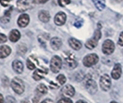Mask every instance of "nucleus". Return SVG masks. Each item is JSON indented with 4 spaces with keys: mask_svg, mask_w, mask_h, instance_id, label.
I'll use <instances>...</instances> for the list:
<instances>
[{
    "mask_svg": "<svg viewBox=\"0 0 123 103\" xmlns=\"http://www.w3.org/2000/svg\"><path fill=\"white\" fill-rule=\"evenodd\" d=\"M110 103H117V102H116V101H112V102H110Z\"/></svg>",
    "mask_w": 123,
    "mask_h": 103,
    "instance_id": "obj_40",
    "label": "nucleus"
},
{
    "mask_svg": "<svg viewBox=\"0 0 123 103\" xmlns=\"http://www.w3.org/2000/svg\"><path fill=\"white\" fill-rule=\"evenodd\" d=\"M98 62V56L95 54H88L84 57L83 59V65L87 67H91L94 65L96 63Z\"/></svg>",
    "mask_w": 123,
    "mask_h": 103,
    "instance_id": "obj_4",
    "label": "nucleus"
},
{
    "mask_svg": "<svg viewBox=\"0 0 123 103\" xmlns=\"http://www.w3.org/2000/svg\"><path fill=\"white\" fill-rule=\"evenodd\" d=\"M5 103H17V101H16V99H15L13 97H11V96H7V97L6 98V101H5Z\"/></svg>",
    "mask_w": 123,
    "mask_h": 103,
    "instance_id": "obj_28",
    "label": "nucleus"
},
{
    "mask_svg": "<svg viewBox=\"0 0 123 103\" xmlns=\"http://www.w3.org/2000/svg\"><path fill=\"white\" fill-rule=\"evenodd\" d=\"M11 53V49L10 47L6 46V45H2L0 46V58H6Z\"/></svg>",
    "mask_w": 123,
    "mask_h": 103,
    "instance_id": "obj_13",
    "label": "nucleus"
},
{
    "mask_svg": "<svg viewBox=\"0 0 123 103\" xmlns=\"http://www.w3.org/2000/svg\"><path fill=\"white\" fill-rule=\"evenodd\" d=\"M56 80H57L58 84L60 86L64 85L65 82H66V76H65L64 75H58V76L56 77Z\"/></svg>",
    "mask_w": 123,
    "mask_h": 103,
    "instance_id": "obj_24",
    "label": "nucleus"
},
{
    "mask_svg": "<svg viewBox=\"0 0 123 103\" xmlns=\"http://www.w3.org/2000/svg\"><path fill=\"white\" fill-rule=\"evenodd\" d=\"M65 64L67 65V66L68 68H71V69L75 68V67L77 66V65H78L77 64V61L74 59V57H71V55L65 58Z\"/></svg>",
    "mask_w": 123,
    "mask_h": 103,
    "instance_id": "obj_17",
    "label": "nucleus"
},
{
    "mask_svg": "<svg viewBox=\"0 0 123 103\" xmlns=\"http://www.w3.org/2000/svg\"><path fill=\"white\" fill-rule=\"evenodd\" d=\"M46 73H47V69H37V70L34 71V73L32 75V77H33L34 80L39 81L45 76Z\"/></svg>",
    "mask_w": 123,
    "mask_h": 103,
    "instance_id": "obj_11",
    "label": "nucleus"
},
{
    "mask_svg": "<svg viewBox=\"0 0 123 103\" xmlns=\"http://www.w3.org/2000/svg\"><path fill=\"white\" fill-rule=\"evenodd\" d=\"M76 103H87L86 101H84V100H78Z\"/></svg>",
    "mask_w": 123,
    "mask_h": 103,
    "instance_id": "obj_38",
    "label": "nucleus"
},
{
    "mask_svg": "<svg viewBox=\"0 0 123 103\" xmlns=\"http://www.w3.org/2000/svg\"><path fill=\"white\" fill-rule=\"evenodd\" d=\"M6 40H7V38L5 34H2V33H0V43H4L6 42Z\"/></svg>",
    "mask_w": 123,
    "mask_h": 103,
    "instance_id": "obj_30",
    "label": "nucleus"
},
{
    "mask_svg": "<svg viewBox=\"0 0 123 103\" xmlns=\"http://www.w3.org/2000/svg\"><path fill=\"white\" fill-rule=\"evenodd\" d=\"M50 45H51V47L53 50H55V51H57V50H59L60 47H61L62 45V41L59 39V38H52L51 39V41H50Z\"/></svg>",
    "mask_w": 123,
    "mask_h": 103,
    "instance_id": "obj_12",
    "label": "nucleus"
},
{
    "mask_svg": "<svg viewBox=\"0 0 123 103\" xmlns=\"http://www.w3.org/2000/svg\"><path fill=\"white\" fill-rule=\"evenodd\" d=\"M62 60L59 56H54L50 61V68L53 73H58L61 69Z\"/></svg>",
    "mask_w": 123,
    "mask_h": 103,
    "instance_id": "obj_2",
    "label": "nucleus"
},
{
    "mask_svg": "<svg viewBox=\"0 0 123 103\" xmlns=\"http://www.w3.org/2000/svg\"><path fill=\"white\" fill-rule=\"evenodd\" d=\"M68 43H69V46L72 49L78 51L81 48V43H80V41H78L77 39H74V38H70L68 40Z\"/></svg>",
    "mask_w": 123,
    "mask_h": 103,
    "instance_id": "obj_15",
    "label": "nucleus"
},
{
    "mask_svg": "<svg viewBox=\"0 0 123 103\" xmlns=\"http://www.w3.org/2000/svg\"><path fill=\"white\" fill-rule=\"evenodd\" d=\"M85 87L91 94H94L97 90V85L93 79H87L85 82Z\"/></svg>",
    "mask_w": 123,
    "mask_h": 103,
    "instance_id": "obj_6",
    "label": "nucleus"
},
{
    "mask_svg": "<svg viewBox=\"0 0 123 103\" xmlns=\"http://www.w3.org/2000/svg\"><path fill=\"white\" fill-rule=\"evenodd\" d=\"M41 103H53V101H52L51 99H48V98H47V99H44V100H43Z\"/></svg>",
    "mask_w": 123,
    "mask_h": 103,
    "instance_id": "obj_35",
    "label": "nucleus"
},
{
    "mask_svg": "<svg viewBox=\"0 0 123 103\" xmlns=\"http://www.w3.org/2000/svg\"><path fill=\"white\" fill-rule=\"evenodd\" d=\"M0 103H4V98L0 94Z\"/></svg>",
    "mask_w": 123,
    "mask_h": 103,
    "instance_id": "obj_37",
    "label": "nucleus"
},
{
    "mask_svg": "<svg viewBox=\"0 0 123 103\" xmlns=\"http://www.w3.org/2000/svg\"><path fill=\"white\" fill-rule=\"evenodd\" d=\"M39 98H40V96H36V98H33V99H32V101H33V103H38V100H39Z\"/></svg>",
    "mask_w": 123,
    "mask_h": 103,
    "instance_id": "obj_36",
    "label": "nucleus"
},
{
    "mask_svg": "<svg viewBox=\"0 0 123 103\" xmlns=\"http://www.w3.org/2000/svg\"><path fill=\"white\" fill-rule=\"evenodd\" d=\"M118 44L120 46H123V31L120 33V36H119V40H118Z\"/></svg>",
    "mask_w": 123,
    "mask_h": 103,
    "instance_id": "obj_32",
    "label": "nucleus"
},
{
    "mask_svg": "<svg viewBox=\"0 0 123 103\" xmlns=\"http://www.w3.org/2000/svg\"><path fill=\"white\" fill-rule=\"evenodd\" d=\"M38 17H39V19L42 21V22H44V23H46V22H48L50 19V14L48 11H46V10H42V11H40L39 14H38Z\"/></svg>",
    "mask_w": 123,
    "mask_h": 103,
    "instance_id": "obj_16",
    "label": "nucleus"
},
{
    "mask_svg": "<svg viewBox=\"0 0 123 103\" xmlns=\"http://www.w3.org/2000/svg\"><path fill=\"white\" fill-rule=\"evenodd\" d=\"M11 10H12V7H10L7 11L5 12V15L1 18V22H3V23H7V22H9V20H10V12H11Z\"/></svg>",
    "mask_w": 123,
    "mask_h": 103,
    "instance_id": "obj_23",
    "label": "nucleus"
},
{
    "mask_svg": "<svg viewBox=\"0 0 123 103\" xmlns=\"http://www.w3.org/2000/svg\"><path fill=\"white\" fill-rule=\"evenodd\" d=\"M48 0H32L33 3H37V4H43V3H46Z\"/></svg>",
    "mask_w": 123,
    "mask_h": 103,
    "instance_id": "obj_33",
    "label": "nucleus"
},
{
    "mask_svg": "<svg viewBox=\"0 0 123 103\" xmlns=\"http://www.w3.org/2000/svg\"><path fill=\"white\" fill-rule=\"evenodd\" d=\"M10 1H11V0H0V3H1V5L3 6H6Z\"/></svg>",
    "mask_w": 123,
    "mask_h": 103,
    "instance_id": "obj_31",
    "label": "nucleus"
},
{
    "mask_svg": "<svg viewBox=\"0 0 123 103\" xmlns=\"http://www.w3.org/2000/svg\"><path fill=\"white\" fill-rule=\"evenodd\" d=\"M10 85H11V87H12V89L14 90L15 93H17L18 95L23 93V91H24V83H23V81L21 79L17 78V77L13 78Z\"/></svg>",
    "mask_w": 123,
    "mask_h": 103,
    "instance_id": "obj_1",
    "label": "nucleus"
},
{
    "mask_svg": "<svg viewBox=\"0 0 123 103\" xmlns=\"http://www.w3.org/2000/svg\"><path fill=\"white\" fill-rule=\"evenodd\" d=\"M96 41H98L99 39L101 38V31H100V30L99 29H97V30H95V32H94V37H93Z\"/></svg>",
    "mask_w": 123,
    "mask_h": 103,
    "instance_id": "obj_29",
    "label": "nucleus"
},
{
    "mask_svg": "<svg viewBox=\"0 0 123 103\" xmlns=\"http://www.w3.org/2000/svg\"><path fill=\"white\" fill-rule=\"evenodd\" d=\"M12 67L14 71L18 74H21L23 72V64L18 60H15L12 64Z\"/></svg>",
    "mask_w": 123,
    "mask_h": 103,
    "instance_id": "obj_14",
    "label": "nucleus"
},
{
    "mask_svg": "<svg viewBox=\"0 0 123 103\" xmlns=\"http://www.w3.org/2000/svg\"><path fill=\"white\" fill-rule=\"evenodd\" d=\"M92 2H93L95 7H96L98 10H103L105 7V4L104 0H92Z\"/></svg>",
    "mask_w": 123,
    "mask_h": 103,
    "instance_id": "obj_21",
    "label": "nucleus"
},
{
    "mask_svg": "<svg viewBox=\"0 0 123 103\" xmlns=\"http://www.w3.org/2000/svg\"><path fill=\"white\" fill-rule=\"evenodd\" d=\"M57 2L60 6H65L70 3V0H57Z\"/></svg>",
    "mask_w": 123,
    "mask_h": 103,
    "instance_id": "obj_26",
    "label": "nucleus"
},
{
    "mask_svg": "<svg viewBox=\"0 0 123 103\" xmlns=\"http://www.w3.org/2000/svg\"><path fill=\"white\" fill-rule=\"evenodd\" d=\"M30 22V17L27 14H22L18 19V25L21 28H24Z\"/></svg>",
    "mask_w": 123,
    "mask_h": 103,
    "instance_id": "obj_9",
    "label": "nucleus"
},
{
    "mask_svg": "<svg viewBox=\"0 0 123 103\" xmlns=\"http://www.w3.org/2000/svg\"><path fill=\"white\" fill-rule=\"evenodd\" d=\"M47 91H48L47 87H45V85H43V84H40L36 88V92L39 95H44V94L47 93Z\"/></svg>",
    "mask_w": 123,
    "mask_h": 103,
    "instance_id": "obj_22",
    "label": "nucleus"
},
{
    "mask_svg": "<svg viewBox=\"0 0 123 103\" xmlns=\"http://www.w3.org/2000/svg\"><path fill=\"white\" fill-rule=\"evenodd\" d=\"M20 38V33L19 31L17 30H12L9 33V40L12 42V43H16L18 42Z\"/></svg>",
    "mask_w": 123,
    "mask_h": 103,
    "instance_id": "obj_19",
    "label": "nucleus"
},
{
    "mask_svg": "<svg viewBox=\"0 0 123 103\" xmlns=\"http://www.w3.org/2000/svg\"><path fill=\"white\" fill-rule=\"evenodd\" d=\"M100 87L103 90L107 91L111 87V79L110 76L108 75H103L101 77H100Z\"/></svg>",
    "mask_w": 123,
    "mask_h": 103,
    "instance_id": "obj_5",
    "label": "nucleus"
},
{
    "mask_svg": "<svg viewBox=\"0 0 123 103\" xmlns=\"http://www.w3.org/2000/svg\"><path fill=\"white\" fill-rule=\"evenodd\" d=\"M57 103H73L72 102V100L70 99V98H63L61 99H59Z\"/></svg>",
    "mask_w": 123,
    "mask_h": 103,
    "instance_id": "obj_27",
    "label": "nucleus"
},
{
    "mask_svg": "<svg viewBox=\"0 0 123 103\" xmlns=\"http://www.w3.org/2000/svg\"><path fill=\"white\" fill-rule=\"evenodd\" d=\"M21 103H28V101H26V100H23V101H22Z\"/></svg>",
    "mask_w": 123,
    "mask_h": 103,
    "instance_id": "obj_39",
    "label": "nucleus"
},
{
    "mask_svg": "<svg viewBox=\"0 0 123 103\" xmlns=\"http://www.w3.org/2000/svg\"><path fill=\"white\" fill-rule=\"evenodd\" d=\"M27 66H28L29 69H31V70H33V69L35 68V65H34V63H31V57L27 60Z\"/></svg>",
    "mask_w": 123,
    "mask_h": 103,
    "instance_id": "obj_25",
    "label": "nucleus"
},
{
    "mask_svg": "<svg viewBox=\"0 0 123 103\" xmlns=\"http://www.w3.org/2000/svg\"><path fill=\"white\" fill-rule=\"evenodd\" d=\"M102 51L105 54L107 55L113 54V52L115 51V43L111 40H105L102 46Z\"/></svg>",
    "mask_w": 123,
    "mask_h": 103,
    "instance_id": "obj_3",
    "label": "nucleus"
},
{
    "mask_svg": "<svg viewBox=\"0 0 123 103\" xmlns=\"http://www.w3.org/2000/svg\"><path fill=\"white\" fill-rule=\"evenodd\" d=\"M74 25H75L76 28H80L81 25H82V22H81V20H80V21H76V22L74 23Z\"/></svg>",
    "mask_w": 123,
    "mask_h": 103,
    "instance_id": "obj_34",
    "label": "nucleus"
},
{
    "mask_svg": "<svg viewBox=\"0 0 123 103\" xmlns=\"http://www.w3.org/2000/svg\"><path fill=\"white\" fill-rule=\"evenodd\" d=\"M121 73H122V68H121L120 64H116L111 73L112 77L114 79H118L121 76Z\"/></svg>",
    "mask_w": 123,
    "mask_h": 103,
    "instance_id": "obj_8",
    "label": "nucleus"
},
{
    "mask_svg": "<svg viewBox=\"0 0 123 103\" xmlns=\"http://www.w3.org/2000/svg\"><path fill=\"white\" fill-rule=\"evenodd\" d=\"M97 42H98V41H96L94 38L90 39V40H88V41L86 42L85 46H86L87 49L92 50V49H93V48H95V47H96V45H97Z\"/></svg>",
    "mask_w": 123,
    "mask_h": 103,
    "instance_id": "obj_20",
    "label": "nucleus"
},
{
    "mask_svg": "<svg viewBox=\"0 0 123 103\" xmlns=\"http://www.w3.org/2000/svg\"><path fill=\"white\" fill-rule=\"evenodd\" d=\"M67 15L64 12H58L55 16V23L58 26H61L66 22Z\"/></svg>",
    "mask_w": 123,
    "mask_h": 103,
    "instance_id": "obj_7",
    "label": "nucleus"
},
{
    "mask_svg": "<svg viewBox=\"0 0 123 103\" xmlns=\"http://www.w3.org/2000/svg\"><path fill=\"white\" fill-rule=\"evenodd\" d=\"M17 6L19 11H25L29 7V3L27 0H18L17 1Z\"/></svg>",
    "mask_w": 123,
    "mask_h": 103,
    "instance_id": "obj_18",
    "label": "nucleus"
},
{
    "mask_svg": "<svg viewBox=\"0 0 123 103\" xmlns=\"http://www.w3.org/2000/svg\"><path fill=\"white\" fill-rule=\"evenodd\" d=\"M62 94H64L67 97H73L75 94V89L71 85H66L62 88Z\"/></svg>",
    "mask_w": 123,
    "mask_h": 103,
    "instance_id": "obj_10",
    "label": "nucleus"
}]
</instances>
